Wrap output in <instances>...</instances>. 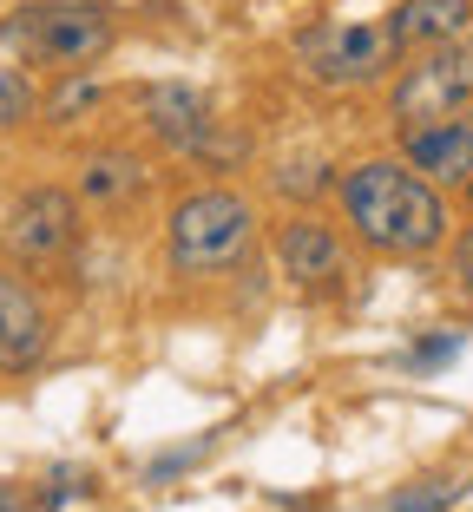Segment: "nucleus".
Returning <instances> with one entry per match:
<instances>
[{
	"mask_svg": "<svg viewBox=\"0 0 473 512\" xmlns=\"http://www.w3.org/2000/svg\"><path fill=\"white\" fill-rule=\"evenodd\" d=\"M342 224L375 256H434L447 243V197L408 158H362L336 184Z\"/></svg>",
	"mask_w": 473,
	"mask_h": 512,
	"instance_id": "obj_1",
	"label": "nucleus"
},
{
	"mask_svg": "<svg viewBox=\"0 0 473 512\" xmlns=\"http://www.w3.org/2000/svg\"><path fill=\"white\" fill-rule=\"evenodd\" d=\"M0 46L40 73H92L119 46V14L106 0H33L0 20Z\"/></svg>",
	"mask_w": 473,
	"mask_h": 512,
	"instance_id": "obj_2",
	"label": "nucleus"
},
{
	"mask_svg": "<svg viewBox=\"0 0 473 512\" xmlns=\"http://www.w3.org/2000/svg\"><path fill=\"white\" fill-rule=\"evenodd\" d=\"M165 250L178 276H224L257 250V204L244 191L204 184V191L178 197L165 217Z\"/></svg>",
	"mask_w": 473,
	"mask_h": 512,
	"instance_id": "obj_3",
	"label": "nucleus"
},
{
	"mask_svg": "<svg viewBox=\"0 0 473 512\" xmlns=\"http://www.w3.org/2000/svg\"><path fill=\"white\" fill-rule=\"evenodd\" d=\"M467 106H473V33L421 46V53L401 66V79L388 86V119H395V132L441 125Z\"/></svg>",
	"mask_w": 473,
	"mask_h": 512,
	"instance_id": "obj_4",
	"label": "nucleus"
},
{
	"mask_svg": "<svg viewBox=\"0 0 473 512\" xmlns=\"http://www.w3.org/2000/svg\"><path fill=\"white\" fill-rule=\"evenodd\" d=\"M401 60L388 20H322L296 40V66L316 86H375Z\"/></svg>",
	"mask_w": 473,
	"mask_h": 512,
	"instance_id": "obj_5",
	"label": "nucleus"
},
{
	"mask_svg": "<svg viewBox=\"0 0 473 512\" xmlns=\"http://www.w3.org/2000/svg\"><path fill=\"white\" fill-rule=\"evenodd\" d=\"M79 243V197L60 184H33L7 211V256L14 263H60Z\"/></svg>",
	"mask_w": 473,
	"mask_h": 512,
	"instance_id": "obj_6",
	"label": "nucleus"
},
{
	"mask_svg": "<svg viewBox=\"0 0 473 512\" xmlns=\"http://www.w3.org/2000/svg\"><path fill=\"white\" fill-rule=\"evenodd\" d=\"M276 263H283V276L296 289H329L349 270V243H342L336 224H322L316 211H296L276 224Z\"/></svg>",
	"mask_w": 473,
	"mask_h": 512,
	"instance_id": "obj_7",
	"label": "nucleus"
},
{
	"mask_svg": "<svg viewBox=\"0 0 473 512\" xmlns=\"http://www.w3.org/2000/svg\"><path fill=\"white\" fill-rule=\"evenodd\" d=\"M53 348V316L27 276L0 270V375H27Z\"/></svg>",
	"mask_w": 473,
	"mask_h": 512,
	"instance_id": "obj_8",
	"label": "nucleus"
},
{
	"mask_svg": "<svg viewBox=\"0 0 473 512\" xmlns=\"http://www.w3.org/2000/svg\"><path fill=\"white\" fill-rule=\"evenodd\" d=\"M138 119H145V132L165 151H211V132H217L211 99L198 86H184V79H165V86L138 92Z\"/></svg>",
	"mask_w": 473,
	"mask_h": 512,
	"instance_id": "obj_9",
	"label": "nucleus"
},
{
	"mask_svg": "<svg viewBox=\"0 0 473 512\" xmlns=\"http://www.w3.org/2000/svg\"><path fill=\"white\" fill-rule=\"evenodd\" d=\"M401 158L428 184H441V191H467V178H473V106L441 119V125L401 132Z\"/></svg>",
	"mask_w": 473,
	"mask_h": 512,
	"instance_id": "obj_10",
	"label": "nucleus"
},
{
	"mask_svg": "<svg viewBox=\"0 0 473 512\" xmlns=\"http://www.w3.org/2000/svg\"><path fill=\"white\" fill-rule=\"evenodd\" d=\"M388 33H395L401 53L460 40V33H473V0H401L395 14H388Z\"/></svg>",
	"mask_w": 473,
	"mask_h": 512,
	"instance_id": "obj_11",
	"label": "nucleus"
},
{
	"mask_svg": "<svg viewBox=\"0 0 473 512\" xmlns=\"http://www.w3.org/2000/svg\"><path fill=\"white\" fill-rule=\"evenodd\" d=\"M152 184V171H145V158L138 151H92L86 165H79V197L86 204H99V211H112V204H132L138 191Z\"/></svg>",
	"mask_w": 473,
	"mask_h": 512,
	"instance_id": "obj_12",
	"label": "nucleus"
},
{
	"mask_svg": "<svg viewBox=\"0 0 473 512\" xmlns=\"http://www.w3.org/2000/svg\"><path fill=\"white\" fill-rule=\"evenodd\" d=\"M99 99H106V86H99L92 73H60V92H53L40 112H46L53 125H79L86 112H99Z\"/></svg>",
	"mask_w": 473,
	"mask_h": 512,
	"instance_id": "obj_13",
	"label": "nucleus"
},
{
	"mask_svg": "<svg viewBox=\"0 0 473 512\" xmlns=\"http://www.w3.org/2000/svg\"><path fill=\"white\" fill-rule=\"evenodd\" d=\"M20 119H33V79L20 73V66H7V73H0V132L20 125Z\"/></svg>",
	"mask_w": 473,
	"mask_h": 512,
	"instance_id": "obj_14",
	"label": "nucleus"
},
{
	"mask_svg": "<svg viewBox=\"0 0 473 512\" xmlns=\"http://www.w3.org/2000/svg\"><path fill=\"white\" fill-rule=\"evenodd\" d=\"M460 493H467L460 480H428V486H414V493H395V506H388V512H447Z\"/></svg>",
	"mask_w": 473,
	"mask_h": 512,
	"instance_id": "obj_15",
	"label": "nucleus"
},
{
	"mask_svg": "<svg viewBox=\"0 0 473 512\" xmlns=\"http://www.w3.org/2000/svg\"><path fill=\"white\" fill-rule=\"evenodd\" d=\"M447 276H454V289L473 302V224L460 230L454 243H447Z\"/></svg>",
	"mask_w": 473,
	"mask_h": 512,
	"instance_id": "obj_16",
	"label": "nucleus"
},
{
	"mask_svg": "<svg viewBox=\"0 0 473 512\" xmlns=\"http://www.w3.org/2000/svg\"><path fill=\"white\" fill-rule=\"evenodd\" d=\"M460 355V335H434V342H421L408 355V368H441V362H454Z\"/></svg>",
	"mask_w": 473,
	"mask_h": 512,
	"instance_id": "obj_17",
	"label": "nucleus"
},
{
	"mask_svg": "<svg viewBox=\"0 0 473 512\" xmlns=\"http://www.w3.org/2000/svg\"><path fill=\"white\" fill-rule=\"evenodd\" d=\"M0 512H20V499H14V493H0Z\"/></svg>",
	"mask_w": 473,
	"mask_h": 512,
	"instance_id": "obj_18",
	"label": "nucleus"
},
{
	"mask_svg": "<svg viewBox=\"0 0 473 512\" xmlns=\"http://www.w3.org/2000/svg\"><path fill=\"white\" fill-rule=\"evenodd\" d=\"M467 197H473V178H467Z\"/></svg>",
	"mask_w": 473,
	"mask_h": 512,
	"instance_id": "obj_19",
	"label": "nucleus"
}]
</instances>
